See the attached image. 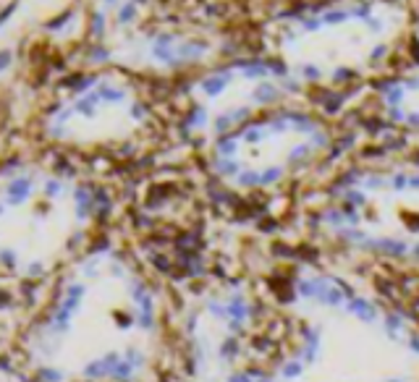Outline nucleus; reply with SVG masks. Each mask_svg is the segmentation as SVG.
<instances>
[{
    "mask_svg": "<svg viewBox=\"0 0 419 382\" xmlns=\"http://www.w3.org/2000/svg\"><path fill=\"white\" fill-rule=\"evenodd\" d=\"M412 254H414V257H417V259H419V243H417V246H414V249H412Z\"/></svg>",
    "mask_w": 419,
    "mask_h": 382,
    "instance_id": "nucleus-26",
    "label": "nucleus"
},
{
    "mask_svg": "<svg viewBox=\"0 0 419 382\" xmlns=\"http://www.w3.org/2000/svg\"><path fill=\"white\" fill-rule=\"evenodd\" d=\"M346 105V92H338V89H325L322 92V113L335 115L341 113Z\"/></svg>",
    "mask_w": 419,
    "mask_h": 382,
    "instance_id": "nucleus-8",
    "label": "nucleus"
},
{
    "mask_svg": "<svg viewBox=\"0 0 419 382\" xmlns=\"http://www.w3.org/2000/svg\"><path fill=\"white\" fill-rule=\"evenodd\" d=\"M343 202L351 204V207H362L364 202H367V196H364V191H359V189H346L343 191Z\"/></svg>",
    "mask_w": 419,
    "mask_h": 382,
    "instance_id": "nucleus-11",
    "label": "nucleus"
},
{
    "mask_svg": "<svg viewBox=\"0 0 419 382\" xmlns=\"http://www.w3.org/2000/svg\"><path fill=\"white\" fill-rule=\"evenodd\" d=\"M147 118L150 107L139 99L134 87L113 76H95L58 107L48 129L58 142L95 147L131 139Z\"/></svg>",
    "mask_w": 419,
    "mask_h": 382,
    "instance_id": "nucleus-3",
    "label": "nucleus"
},
{
    "mask_svg": "<svg viewBox=\"0 0 419 382\" xmlns=\"http://www.w3.org/2000/svg\"><path fill=\"white\" fill-rule=\"evenodd\" d=\"M404 84V89H406V95H414V92H419V76H412V79H404L401 81Z\"/></svg>",
    "mask_w": 419,
    "mask_h": 382,
    "instance_id": "nucleus-22",
    "label": "nucleus"
},
{
    "mask_svg": "<svg viewBox=\"0 0 419 382\" xmlns=\"http://www.w3.org/2000/svg\"><path fill=\"white\" fill-rule=\"evenodd\" d=\"M346 312H349V314H357L362 322H372V320H375V306H372L367 298H359V296H351V298H349Z\"/></svg>",
    "mask_w": 419,
    "mask_h": 382,
    "instance_id": "nucleus-6",
    "label": "nucleus"
},
{
    "mask_svg": "<svg viewBox=\"0 0 419 382\" xmlns=\"http://www.w3.org/2000/svg\"><path fill=\"white\" fill-rule=\"evenodd\" d=\"M409 345H412L414 351H419V338H412V340H409Z\"/></svg>",
    "mask_w": 419,
    "mask_h": 382,
    "instance_id": "nucleus-25",
    "label": "nucleus"
},
{
    "mask_svg": "<svg viewBox=\"0 0 419 382\" xmlns=\"http://www.w3.org/2000/svg\"><path fill=\"white\" fill-rule=\"evenodd\" d=\"M320 21H322V26L333 29V26H341V24H346V21H351V13H349V8L330 5V8H325V11L320 13Z\"/></svg>",
    "mask_w": 419,
    "mask_h": 382,
    "instance_id": "nucleus-7",
    "label": "nucleus"
},
{
    "mask_svg": "<svg viewBox=\"0 0 419 382\" xmlns=\"http://www.w3.org/2000/svg\"><path fill=\"white\" fill-rule=\"evenodd\" d=\"M388 52H390V48H388V45H375V48L369 50V63H380L382 58L388 55Z\"/></svg>",
    "mask_w": 419,
    "mask_h": 382,
    "instance_id": "nucleus-15",
    "label": "nucleus"
},
{
    "mask_svg": "<svg viewBox=\"0 0 419 382\" xmlns=\"http://www.w3.org/2000/svg\"><path fill=\"white\" fill-rule=\"evenodd\" d=\"M404 123L409 126V129H419V110H406Z\"/></svg>",
    "mask_w": 419,
    "mask_h": 382,
    "instance_id": "nucleus-23",
    "label": "nucleus"
},
{
    "mask_svg": "<svg viewBox=\"0 0 419 382\" xmlns=\"http://www.w3.org/2000/svg\"><path fill=\"white\" fill-rule=\"evenodd\" d=\"M95 220L81 181L42 165L0 170V280H37L66 262Z\"/></svg>",
    "mask_w": 419,
    "mask_h": 382,
    "instance_id": "nucleus-2",
    "label": "nucleus"
},
{
    "mask_svg": "<svg viewBox=\"0 0 419 382\" xmlns=\"http://www.w3.org/2000/svg\"><path fill=\"white\" fill-rule=\"evenodd\" d=\"M160 343L150 280L118 251L68 267L26 333V359L48 382H144Z\"/></svg>",
    "mask_w": 419,
    "mask_h": 382,
    "instance_id": "nucleus-1",
    "label": "nucleus"
},
{
    "mask_svg": "<svg viewBox=\"0 0 419 382\" xmlns=\"http://www.w3.org/2000/svg\"><path fill=\"white\" fill-rule=\"evenodd\" d=\"M354 74H351V71L349 68H346V66H338V68H335L333 71V74H330V79H333V84H341V81H349Z\"/></svg>",
    "mask_w": 419,
    "mask_h": 382,
    "instance_id": "nucleus-19",
    "label": "nucleus"
},
{
    "mask_svg": "<svg viewBox=\"0 0 419 382\" xmlns=\"http://www.w3.org/2000/svg\"><path fill=\"white\" fill-rule=\"evenodd\" d=\"M385 113H388V121H390V123H404V118H406L404 105H390V107H385Z\"/></svg>",
    "mask_w": 419,
    "mask_h": 382,
    "instance_id": "nucleus-13",
    "label": "nucleus"
},
{
    "mask_svg": "<svg viewBox=\"0 0 419 382\" xmlns=\"http://www.w3.org/2000/svg\"><path fill=\"white\" fill-rule=\"evenodd\" d=\"M299 375H302V364L299 361H286L283 364V377L286 380H296Z\"/></svg>",
    "mask_w": 419,
    "mask_h": 382,
    "instance_id": "nucleus-14",
    "label": "nucleus"
},
{
    "mask_svg": "<svg viewBox=\"0 0 419 382\" xmlns=\"http://www.w3.org/2000/svg\"><path fill=\"white\" fill-rule=\"evenodd\" d=\"M406 178H409V173H396V176L388 181V186L393 191H404L406 189Z\"/></svg>",
    "mask_w": 419,
    "mask_h": 382,
    "instance_id": "nucleus-17",
    "label": "nucleus"
},
{
    "mask_svg": "<svg viewBox=\"0 0 419 382\" xmlns=\"http://www.w3.org/2000/svg\"><path fill=\"white\" fill-rule=\"evenodd\" d=\"M401 322H404V320H401L398 314H388L385 317V330L390 333V338H396V330L401 327Z\"/></svg>",
    "mask_w": 419,
    "mask_h": 382,
    "instance_id": "nucleus-18",
    "label": "nucleus"
},
{
    "mask_svg": "<svg viewBox=\"0 0 419 382\" xmlns=\"http://www.w3.org/2000/svg\"><path fill=\"white\" fill-rule=\"evenodd\" d=\"M325 223H330V225H335V228H341V225L346 223V220H343V210H327V212H325Z\"/></svg>",
    "mask_w": 419,
    "mask_h": 382,
    "instance_id": "nucleus-16",
    "label": "nucleus"
},
{
    "mask_svg": "<svg viewBox=\"0 0 419 382\" xmlns=\"http://www.w3.org/2000/svg\"><path fill=\"white\" fill-rule=\"evenodd\" d=\"M349 13H351V21H367L369 16H375V5H372L369 0H364V3L351 5Z\"/></svg>",
    "mask_w": 419,
    "mask_h": 382,
    "instance_id": "nucleus-10",
    "label": "nucleus"
},
{
    "mask_svg": "<svg viewBox=\"0 0 419 382\" xmlns=\"http://www.w3.org/2000/svg\"><path fill=\"white\" fill-rule=\"evenodd\" d=\"M283 97H286V92L280 89V84L278 81H270V79L257 81V87L252 89V105H257V107H270V105L280 102Z\"/></svg>",
    "mask_w": 419,
    "mask_h": 382,
    "instance_id": "nucleus-4",
    "label": "nucleus"
},
{
    "mask_svg": "<svg viewBox=\"0 0 419 382\" xmlns=\"http://www.w3.org/2000/svg\"><path fill=\"white\" fill-rule=\"evenodd\" d=\"M406 189H417L419 191V173H412V176L406 178Z\"/></svg>",
    "mask_w": 419,
    "mask_h": 382,
    "instance_id": "nucleus-24",
    "label": "nucleus"
},
{
    "mask_svg": "<svg viewBox=\"0 0 419 382\" xmlns=\"http://www.w3.org/2000/svg\"><path fill=\"white\" fill-rule=\"evenodd\" d=\"M362 184L367 186V189H382V186L388 184V181H385V178H380V176H367V178L362 181Z\"/></svg>",
    "mask_w": 419,
    "mask_h": 382,
    "instance_id": "nucleus-21",
    "label": "nucleus"
},
{
    "mask_svg": "<svg viewBox=\"0 0 419 382\" xmlns=\"http://www.w3.org/2000/svg\"><path fill=\"white\" fill-rule=\"evenodd\" d=\"M299 76H302V81H307V84H317V81H322L325 74L317 63H304V66L299 68Z\"/></svg>",
    "mask_w": 419,
    "mask_h": 382,
    "instance_id": "nucleus-9",
    "label": "nucleus"
},
{
    "mask_svg": "<svg viewBox=\"0 0 419 382\" xmlns=\"http://www.w3.org/2000/svg\"><path fill=\"white\" fill-rule=\"evenodd\" d=\"M309 139V144H312L314 149H325L327 144H330V136H327V131H322V129H317L312 136H307Z\"/></svg>",
    "mask_w": 419,
    "mask_h": 382,
    "instance_id": "nucleus-12",
    "label": "nucleus"
},
{
    "mask_svg": "<svg viewBox=\"0 0 419 382\" xmlns=\"http://www.w3.org/2000/svg\"><path fill=\"white\" fill-rule=\"evenodd\" d=\"M364 24H367V32H372V34H380L382 29H385V21L377 19V16H369V19L364 21Z\"/></svg>",
    "mask_w": 419,
    "mask_h": 382,
    "instance_id": "nucleus-20",
    "label": "nucleus"
},
{
    "mask_svg": "<svg viewBox=\"0 0 419 382\" xmlns=\"http://www.w3.org/2000/svg\"><path fill=\"white\" fill-rule=\"evenodd\" d=\"M377 92L382 95V99H385V107H390V105H404V99H406L404 84H401V81H393V79H390V81H382Z\"/></svg>",
    "mask_w": 419,
    "mask_h": 382,
    "instance_id": "nucleus-5",
    "label": "nucleus"
}]
</instances>
